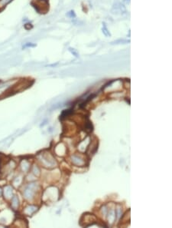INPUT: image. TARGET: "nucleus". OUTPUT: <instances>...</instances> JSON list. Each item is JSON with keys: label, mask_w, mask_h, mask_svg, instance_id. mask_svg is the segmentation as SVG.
I'll use <instances>...</instances> for the list:
<instances>
[{"label": "nucleus", "mask_w": 172, "mask_h": 228, "mask_svg": "<svg viewBox=\"0 0 172 228\" xmlns=\"http://www.w3.org/2000/svg\"><path fill=\"white\" fill-rule=\"evenodd\" d=\"M11 0H0V9L6 6Z\"/></svg>", "instance_id": "1"}]
</instances>
